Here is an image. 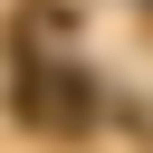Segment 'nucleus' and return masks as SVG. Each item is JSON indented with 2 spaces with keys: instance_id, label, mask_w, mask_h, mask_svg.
Returning <instances> with one entry per match:
<instances>
[{
  "instance_id": "f257e3e1",
  "label": "nucleus",
  "mask_w": 153,
  "mask_h": 153,
  "mask_svg": "<svg viewBox=\"0 0 153 153\" xmlns=\"http://www.w3.org/2000/svg\"><path fill=\"white\" fill-rule=\"evenodd\" d=\"M10 105H19V115H29L38 134H76V124L96 115V86H86L76 67H19Z\"/></svg>"
}]
</instances>
